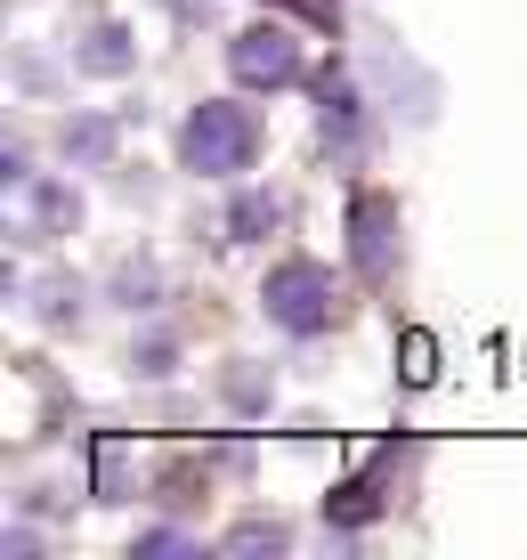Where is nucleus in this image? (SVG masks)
Here are the masks:
<instances>
[{"label": "nucleus", "mask_w": 527, "mask_h": 560, "mask_svg": "<svg viewBox=\"0 0 527 560\" xmlns=\"http://www.w3.org/2000/svg\"><path fill=\"white\" fill-rule=\"evenodd\" d=\"M251 154H260V122H251L244 106L203 98V106L187 114V130H179V163L195 171V179H244Z\"/></svg>", "instance_id": "1"}, {"label": "nucleus", "mask_w": 527, "mask_h": 560, "mask_svg": "<svg viewBox=\"0 0 527 560\" xmlns=\"http://www.w3.org/2000/svg\"><path fill=\"white\" fill-rule=\"evenodd\" d=\"M260 308L268 325H284V334H325V325L341 317V284L325 260H277L260 284Z\"/></svg>", "instance_id": "2"}, {"label": "nucleus", "mask_w": 527, "mask_h": 560, "mask_svg": "<svg viewBox=\"0 0 527 560\" xmlns=\"http://www.w3.org/2000/svg\"><path fill=\"white\" fill-rule=\"evenodd\" d=\"M227 66L251 90H284V82H301V42H292V25H244L227 42Z\"/></svg>", "instance_id": "3"}, {"label": "nucleus", "mask_w": 527, "mask_h": 560, "mask_svg": "<svg viewBox=\"0 0 527 560\" xmlns=\"http://www.w3.org/2000/svg\"><path fill=\"white\" fill-rule=\"evenodd\" d=\"M349 236H358V244H349L358 268L382 284L389 277V236H398V203H389V196H349Z\"/></svg>", "instance_id": "4"}, {"label": "nucleus", "mask_w": 527, "mask_h": 560, "mask_svg": "<svg viewBox=\"0 0 527 560\" xmlns=\"http://www.w3.org/2000/svg\"><path fill=\"white\" fill-rule=\"evenodd\" d=\"M260 228H277V196H244L236 211H227V236H236V244H251Z\"/></svg>", "instance_id": "5"}, {"label": "nucleus", "mask_w": 527, "mask_h": 560, "mask_svg": "<svg viewBox=\"0 0 527 560\" xmlns=\"http://www.w3.org/2000/svg\"><path fill=\"white\" fill-rule=\"evenodd\" d=\"M220 552H284V528L277 520H244V528H227Z\"/></svg>", "instance_id": "6"}, {"label": "nucleus", "mask_w": 527, "mask_h": 560, "mask_svg": "<svg viewBox=\"0 0 527 560\" xmlns=\"http://www.w3.org/2000/svg\"><path fill=\"white\" fill-rule=\"evenodd\" d=\"M406 382H431V334H406Z\"/></svg>", "instance_id": "7"}]
</instances>
